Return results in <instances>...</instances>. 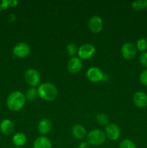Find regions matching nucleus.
Here are the masks:
<instances>
[{"label": "nucleus", "instance_id": "1", "mask_svg": "<svg viewBox=\"0 0 147 148\" xmlns=\"http://www.w3.org/2000/svg\"><path fill=\"white\" fill-rule=\"evenodd\" d=\"M26 101L24 94L20 91H14L7 97V106L11 111H19L25 105Z\"/></svg>", "mask_w": 147, "mask_h": 148}, {"label": "nucleus", "instance_id": "24", "mask_svg": "<svg viewBox=\"0 0 147 148\" xmlns=\"http://www.w3.org/2000/svg\"><path fill=\"white\" fill-rule=\"evenodd\" d=\"M139 62L144 67L147 68V51L143 52L139 56Z\"/></svg>", "mask_w": 147, "mask_h": 148}, {"label": "nucleus", "instance_id": "22", "mask_svg": "<svg viewBox=\"0 0 147 148\" xmlns=\"http://www.w3.org/2000/svg\"><path fill=\"white\" fill-rule=\"evenodd\" d=\"M96 120L101 125H108L109 122V118L105 114H99L96 116Z\"/></svg>", "mask_w": 147, "mask_h": 148}, {"label": "nucleus", "instance_id": "25", "mask_svg": "<svg viewBox=\"0 0 147 148\" xmlns=\"http://www.w3.org/2000/svg\"><path fill=\"white\" fill-rule=\"evenodd\" d=\"M140 82L142 85L147 86V69L141 72L139 76Z\"/></svg>", "mask_w": 147, "mask_h": 148}, {"label": "nucleus", "instance_id": "9", "mask_svg": "<svg viewBox=\"0 0 147 148\" xmlns=\"http://www.w3.org/2000/svg\"><path fill=\"white\" fill-rule=\"evenodd\" d=\"M105 136L110 140L116 141L120 137V129L117 124H109L105 127Z\"/></svg>", "mask_w": 147, "mask_h": 148}, {"label": "nucleus", "instance_id": "15", "mask_svg": "<svg viewBox=\"0 0 147 148\" xmlns=\"http://www.w3.org/2000/svg\"><path fill=\"white\" fill-rule=\"evenodd\" d=\"M33 148H52L51 141L46 136H40L35 140Z\"/></svg>", "mask_w": 147, "mask_h": 148}, {"label": "nucleus", "instance_id": "18", "mask_svg": "<svg viewBox=\"0 0 147 148\" xmlns=\"http://www.w3.org/2000/svg\"><path fill=\"white\" fill-rule=\"evenodd\" d=\"M26 100L30 101H33L36 100V98L38 96V93H37V89L35 88H30L26 91L25 94Z\"/></svg>", "mask_w": 147, "mask_h": 148}, {"label": "nucleus", "instance_id": "16", "mask_svg": "<svg viewBox=\"0 0 147 148\" xmlns=\"http://www.w3.org/2000/svg\"><path fill=\"white\" fill-rule=\"evenodd\" d=\"M71 134L76 140H83L86 135V130L84 126L81 124H76L71 129Z\"/></svg>", "mask_w": 147, "mask_h": 148}, {"label": "nucleus", "instance_id": "5", "mask_svg": "<svg viewBox=\"0 0 147 148\" xmlns=\"http://www.w3.org/2000/svg\"><path fill=\"white\" fill-rule=\"evenodd\" d=\"M95 51L96 49L93 45L90 43H85L78 49L77 54L79 59L87 60L95 55Z\"/></svg>", "mask_w": 147, "mask_h": 148}, {"label": "nucleus", "instance_id": "6", "mask_svg": "<svg viewBox=\"0 0 147 148\" xmlns=\"http://www.w3.org/2000/svg\"><path fill=\"white\" fill-rule=\"evenodd\" d=\"M121 53L124 59L127 60H132L137 54L136 46L131 42L123 43L121 47Z\"/></svg>", "mask_w": 147, "mask_h": 148}, {"label": "nucleus", "instance_id": "13", "mask_svg": "<svg viewBox=\"0 0 147 148\" xmlns=\"http://www.w3.org/2000/svg\"><path fill=\"white\" fill-rule=\"evenodd\" d=\"M52 129V122L49 119H42L37 125V130L42 135L45 136L48 134Z\"/></svg>", "mask_w": 147, "mask_h": 148}, {"label": "nucleus", "instance_id": "19", "mask_svg": "<svg viewBox=\"0 0 147 148\" xmlns=\"http://www.w3.org/2000/svg\"><path fill=\"white\" fill-rule=\"evenodd\" d=\"M131 6L136 11H141V10H145L147 7V0L134 1L131 3Z\"/></svg>", "mask_w": 147, "mask_h": 148}, {"label": "nucleus", "instance_id": "12", "mask_svg": "<svg viewBox=\"0 0 147 148\" xmlns=\"http://www.w3.org/2000/svg\"><path fill=\"white\" fill-rule=\"evenodd\" d=\"M133 101L135 106L140 108H144L147 106V94L142 91L135 92L133 96Z\"/></svg>", "mask_w": 147, "mask_h": 148}, {"label": "nucleus", "instance_id": "3", "mask_svg": "<svg viewBox=\"0 0 147 148\" xmlns=\"http://www.w3.org/2000/svg\"><path fill=\"white\" fill-rule=\"evenodd\" d=\"M106 140L105 132L99 130H92L86 135V140L89 145H102Z\"/></svg>", "mask_w": 147, "mask_h": 148}, {"label": "nucleus", "instance_id": "10", "mask_svg": "<svg viewBox=\"0 0 147 148\" xmlns=\"http://www.w3.org/2000/svg\"><path fill=\"white\" fill-rule=\"evenodd\" d=\"M89 28L92 33H99L102 31L103 27V21L102 18L98 15H93L90 17L88 22Z\"/></svg>", "mask_w": 147, "mask_h": 148}, {"label": "nucleus", "instance_id": "7", "mask_svg": "<svg viewBox=\"0 0 147 148\" xmlns=\"http://www.w3.org/2000/svg\"><path fill=\"white\" fill-rule=\"evenodd\" d=\"M30 53V48L27 43L24 42L17 43L13 49V54L14 56L20 59L26 58Z\"/></svg>", "mask_w": 147, "mask_h": 148}, {"label": "nucleus", "instance_id": "28", "mask_svg": "<svg viewBox=\"0 0 147 148\" xmlns=\"http://www.w3.org/2000/svg\"><path fill=\"white\" fill-rule=\"evenodd\" d=\"M8 4L9 7H14L18 4V1H17V0H10V1H8Z\"/></svg>", "mask_w": 147, "mask_h": 148}, {"label": "nucleus", "instance_id": "26", "mask_svg": "<svg viewBox=\"0 0 147 148\" xmlns=\"http://www.w3.org/2000/svg\"><path fill=\"white\" fill-rule=\"evenodd\" d=\"M7 7H9L8 1H7V0H0V12L6 10V9H7Z\"/></svg>", "mask_w": 147, "mask_h": 148}, {"label": "nucleus", "instance_id": "4", "mask_svg": "<svg viewBox=\"0 0 147 148\" xmlns=\"http://www.w3.org/2000/svg\"><path fill=\"white\" fill-rule=\"evenodd\" d=\"M24 80L31 88L37 86L40 82V75L35 69H29L24 73Z\"/></svg>", "mask_w": 147, "mask_h": 148}, {"label": "nucleus", "instance_id": "11", "mask_svg": "<svg viewBox=\"0 0 147 148\" xmlns=\"http://www.w3.org/2000/svg\"><path fill=\"white\" fill-rule=\"evenodd\" d=\"M83 66L82 59H79V57L74 56L71 57L68 62L67 69L70 73L76 74L80 72Z\"/></svg>", "mask_w": 147, "mask_h": 148}, {"label": "nucleus", "instance_id": "8", "mask_svg": "<svg viewBox=\"0 0 147 148\" xmlns=\"http://www.w3.org/2000/svg\"><path fill=\"white\" fill-rule=\"evenodd\" d=\"M86 77L92 82H99L103 79L104 73L99 68L92 66L86 71Z\"/></svg>", "mask_w": 147, "mask_h": 148}, {"label": "nucleus", "instance_id": "21", "mask_svg": "<svg viewBox=\"0 0 147 148\" xmlns=\"http://www.w3.org/2000/svg\"><path fill=\"white\" fill-rule=\"evenodd\" d=\"M66 53H67L69 56L74 57L78 52L77 46H76V45L74 44V43H69V44H68L67 46H66Z\"/></svg>", "mask_w": 147, "mask_h": 148}, {"label": "nucleus", "instance_id": "29", "mask_svg": "<svg viewBox=\"0 0 147 148\" xmlns=\"http://www.w3.org/2000/svg\"><path fill=\"white\" fill-rule=\"evenodd\" d=\"M0 139H1V135H0Z\"/></svg>", "mask_w": 147, "mask_h": 148}, {"label": "nucleus", "instance_id": "27", "mask_svg": "<svg viewBox=\"0 0 147 148\" xmlns=\"http://www.w3.org/2000/svg\"><path fill=\"white\" fill-rule=\"evenodd\" d=\"M77 148H89V145L87 142H82Z\"/></svg>", "mask_w": 147, "mask_h": 148}, {"label": "nucleus", "instance_id": "2", "mask_svg": "<svg viewBox=\"0 0 147 148\" xmlns=\"http://www.w3.org/2000/svg\"><path fill=\"white\" fill-rule=\"evenodd\" d=\"M37 93L40 98L46 101H53L57 98L58 90L53 84L44 82L37 88Z\"/></svg>", "mask_w": 147, "mask_h": 148}, {"label": "nucleus", "instance_id": "23", "mask_svg": "<svg viewBox=\"0 0 147 148\" xmlns=\"http://www.w3.org/2000/svg\"><path fill=\"white\" fill-rule=\"evenodd\" d=\"M119 148H136L135 143L128 139H125L120 142Z\"/></svg>", "mask_w": 147, "mask_h": 148}, {"label": "nucleus", "instance_id": "17", "mask_svg": "<svg viewBox=\"0 0 147 148\" xmlns=\"http://www.w3.org/2000/svg\"><path fill=\"white\" fill-rule=\"evenodd\" d=\"M12 142L14 145L17 147H22L27 143V137L24 133L17 132L13 136Z\"/></svg>", "mask_w": 147, "mask_h": 148}, {"label": "nucleus", "instance_id": "20", "mask_svg": "<svg viewBox=\"0 0 147 148\" xmlns=\"http://www.w3.org/2000/svg\"><path fill=\"white\" fill-rule=\"evenodd\" d=\"M136 49L137 51H139L141 53L146 51L147 50V40L144 38H139L136 42Z\"/></svg>", "mask_w": 147, "mask_h": 148}, {"label": "nucleus", "instance_id": "14", "mask_svg": "<svg viewBox=\"0 0 147 148\" xmlns=\"http://www.w3.org/2000/svg\"><path fill=\"white\" fill-rule=\"evenodd\" d=\"M0 130L1 133L6 135H10L14 131V124L12 120L6 119L0 124Z\"/></svg>", "mask_w": 147, "mask_h": 148}]
</instances>
